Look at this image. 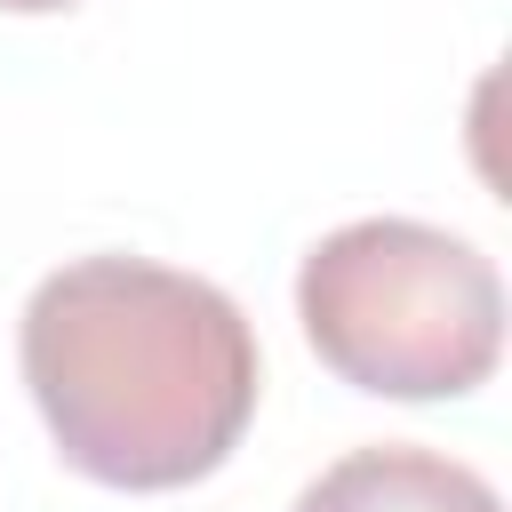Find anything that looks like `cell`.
Instances as JSON below:
<instances>
[{"instance_id":"3","label":"cell","mask_w":512,"mask_h":512,"mask_svg":"<svg viewBox=\"0 0 512 512\" xmlns=\"http://www.w3.org/2000/svg\"><path fill=\"white\" fill-rule=\"evenodd\" d=\"M296 512H504L496 488L440 456V448H408V440H384V448H352L336 456L304 496Z\"/></svg>"},{"instance_id":"1","label":"cell","mask_w":512,"mask_h":512,"mask_svg":"<svg viewBox=\"0 0 512 512\" xmlns=\"http://www.w3.org/2000/svg\"><path fill=\"white\" fill-rule=\"evenodd\" d=\"M16 360L56 456L96 488H192L256 416L240 304L152 256H80L24 304Z\"/></svg>"},{"instance_id":"2","label":"cell","mask_w":512,"mask_h":512,"mask_svg":"<svg viewBox=\"0 0 512 512\" xmlns=\"http://www.w3.org/2000/svg\"><path fill=\"white\" fill-rule=\"evenodd\" d=\"M304 344L376 400H456L496 376L504 280L496 264L416 216H360L296 272Z\"/></svg>"},{"instance_id":"4","label":"cell","mask_w":512,"mask_h":512,"mask_svg":"<svg viewBox=\"0 0 512 512\" xmlns=\"http://www.w3.org/2000/svg\"><path fill=\"white\" fill-rule=\"evenodd\" d=\"M0 8H16V16H48V8H72V0H0Z\"/></svg>"}]
</instances>
